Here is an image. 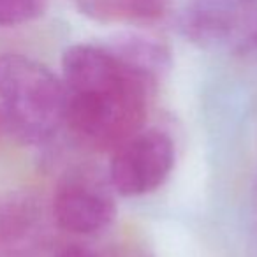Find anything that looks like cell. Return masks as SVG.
Instances as JSON below:
<instances>
[{"label":"cell","instance_id":"1","mask_svg":"<svg viewBox=\"0 0 257 257\" xmlns=\"http://www.w3.org/2000/svg\"><path fill=\"white\" fill-rule=\"evenodd\" d=\"M64 123L97 152H113L143 128L157 78L114 46L74 44L62 57Z\"/></svg>","mask_w":257,"mask_h":257},{"label":"cell","instance_id":"2","mask_svg":"<svg viewBox=\"0 0 257 257\" xmlns=\"http://www.w3.org/2000/svg\"><path fill=\"white\" fill-rule=\"evenodd\" d=\"M0 111L20 141L46 143L64 125V81L34 58L0 55Z\"/></svg>","mask_w":257,"mask_h":257},{"label":"cell","instance_id":"3","mask_svg":"<svg viewBox=\"0 0 257 257\" xmlns=\"http://www.w3.org/2000/svg\"><path fill=\"white\" fill-rule=\"evenodd\" d=\"M109 185L123 197L157 190L175 166V145L159 128H141L111 152Z\"/></svg>","mask_w":257,"mask_h":257},{"label":"cell","instance_id":"4","mask_svg":"<svg viewBox=\"0 0 257 257\" xmlns=\"http://www.w3.org/2000/svg\"><path fill=\"white\" fill-rule=\"evenodd\" d=\"M51 213L60 229L72 234H95L113 222V196L93 175L76 171L57 185Z\"/></svg>","mask_w":257,"mask_h":257},{"label":"cell","instance_id":"5","mask_svg":"<svg viewBox=\"0 0 257 257\" xmlns=\"http://www.w3.org/2000/svg\"><path fill=\"white\" fill-rule=\"evenodd\" d=\"M250 0H194L182 18V32L201 46H218L250 29Z\"/></svg>","mask_w":257,"mask_h":257},{"label":"cell","instance_id":"6","mask_svg":"<svg viewBox=\"0 0 257 257\" xmlns=\"http://www.w3.org/2000/svg\"><path fill=\"white\" fill-rule=\"evenodd\" d=\"M43 211L30 196L0 199V248L9 255H25L43 239Z\"/></svg>","mask_w":257,"mask_h":257},{"label":"cell","instance_id":"7","mask_svg":"<svg viewBox=\"0 0 257 257\" xmlns=\"http://www.w3.org/2000/svg\"><path fill=\"white\" fill-rule=\"evenodd\" d=\"M171 0H76L90 20L109 25H147L166 15Z\"/></svg>","mask_w":257,"mask_h":257},{"label":"cell","instance_id":"8","mask_svg":"<svg viewBox=\"0 0 257 257\" xmlns=\"http://www.w3.org/2000/svg\"><path fill=\"white\" fill-rule=\"evenodd\" d=\"M48 0H0V27H15L39 18Z\"/></svg>","mask_w":257,"mask_h":257},{"label":"cell","instance_id":"9","mask_svg":"<svg viewBox=\"0 0 257 257\" xmlns=\"http://www.w3.org/2000/svg\"><path fill=\"white\" fill-rule=\"evenodd\" d=\"M55 257H95L90 250L83 248V246H76V245H69L65 248L58 250Z\"/></svg>","mask_w":257,"mask_h":257}]
</instances>
